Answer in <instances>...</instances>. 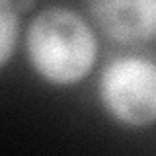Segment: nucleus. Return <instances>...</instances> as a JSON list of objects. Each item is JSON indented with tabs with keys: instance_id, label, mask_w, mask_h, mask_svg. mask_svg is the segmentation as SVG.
Instances as JSON below:
<instances>
[{
	"instance_id": "1",
	"label": "nucleus",
	"mask_w": 156,
	"mask_h": 156,
	"mask_svg": "<svg viewBox=\"0 0 156 156\" xmlns=\"http://www.w3.org/2000/svg\"><path fill=\"white\" fill-rule=\"evenodd\" d=\"M31 68L49 84L70 86L90 74L98 58L92 26L66 6H47L33 16L26 33Z\"/></svg>"
},
{
	"instance_id": "2",
	"label": "nucleus",
	"mask_w": 156,
	"mask_h": 156,
	"mask_svg": "<svg viewBox=\"0 0 156 156\" xmlns=\"http://www.w3.org/2000/svg\"><path fill=\"white\" fill-rule=\"evenodd\" d=\"M98 96L117 123L143 129L156 123V62L140 55H119L101 68Z\"/></svg>"
},
{
	"instance_id": "3",
	"label": "nucleus",
	"mask_w": 156,
	"mask_h": 156,
	"mask_svg": "<svg viewBox=\"0 0 156 156\" xmlns=\"http://www.w3.org/2000/svg\"><path fill=\"white\" fill-rule=\"evenodd\" d=\"M98 27L117 43L139 45L156 37V0H109L90 2Z\"/></svg>"
},
{
	"instance_id": "4",
	"label": "nucleus",
	"mask_w": 156,
	"mask_h": 156,
	"mask_svg": "<svg viewBox=\"0 0 156 156\" xmlns=\"http://www.w3.org/2000/svg\"><path fill=\"white\" fill-rule=\"evenodd\" d=\"M20 12L16 4L2 0L0 2V66H6L18 43Z\"/></svg>"
}]
</instances>
